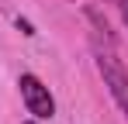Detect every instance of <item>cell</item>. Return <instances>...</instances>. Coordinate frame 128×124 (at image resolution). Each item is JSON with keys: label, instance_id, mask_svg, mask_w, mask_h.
<instances>
[{"label": "cell", "instance_id": "obj_5", "mask_svg": "<svg viewBox=\"0 0 128 124\" xmlns=\"http://www.w3.org/2000/svg\"><path fill=\"white\" fill-rule=\"evenodd\" d=\"M118 10H121V21H125V28H128V0H118Z\"/></svg>", "mask_w": 128, "mask_h": 124}, {"label": "cell", "instance_id": "obj_3", "mask_svg": "<svg viewBox=\"0 0 128 124\" xmlns=\"http://www.w3.org/2000/svg\"><path fill=\"white\" fill-rule=\"evenodd\" d=\"M86 21H90V24L97 28V35H100V38L107 41V48H111V45H114V35H111V28H107V21L100 17V14H97L94 7H86Z\"/></svg>", "mask_w": 128, "mask_h": 124}, {"label": "cell", "instance_id": "obj_4", "mask_svg": "<svg viewBox=\"0 0 128 124\" xmlns=\"http://www.w3.org/2000/svg\"><path fill=\"white\" fill-rule=\"evenodd\" d=\"M18 28H21V35H28V38L35 35V28H31V21H24V17H18Z\"/></svg>", "mask_w": 128, "mask_h": 124}, {"label": "cell", "instance_id": "obj_1", "mask_svg": "<svg viewBox=\"0 0 128 124\" xmlns=\"http://www.w3.org/2000/svg\"><path fill=\"white\" fill-rule=\"evenodd\" d=\"M97 69L104 76V86L111 90L114 103L121 107V114L128 117V69L118 62L114 52H97Z\"/></svg>", "mask_w": 128, "mask_h": 124}, {"label": "cell", "instance_id": "obj_6", "mask_svg": "<svg viewBox=\"0 0 128 124\" xmlns=\"http://www.w3.org/2000/svg\"><path fill=\"white\" fill-rule=\"evenodd\" d=\"M24 124H38V117H35V121H24Z\"/></svg>", "mask_w": 128, "mask_h": 124}, {"label": "cell", "instance_id": "obj_2", "mask_svg": "<svg viewBox=\"0 0 128 124\" xmlns=\"http://www.w3.org/2000/svg\"><path fill=\"white\" fill-rule=\"evenodd\" d=\"M18 86H21V100H24V107H28V114H31V117L45 121V117H52V114H56V100H52L48 86H45L35 72H24L21 79H18Z\"/></svg>", "mask_w": 128, "mask_h": 124}]
</instances>
